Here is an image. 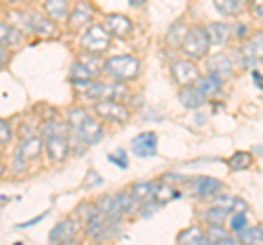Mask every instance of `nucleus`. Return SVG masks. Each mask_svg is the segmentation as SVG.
Returning a JSON list of instances; mask_svg holds the SVG:
<instances>
[{"mask_svg": "<svg viewBox=\"0 0 263 245\" xmlns=\"http://www.w3.org/2000/svg\"><path fill=\"white\" fill-rule=\"evenodd\" d=\"M13 20L18 22L20 31H29V33L42 35V37H55L57 35V24L53 18L42 15L37 11H24V13H11Z\"/></svg>", "mask_w": 263, "mask_h": 245, "instance_id": "f257e3e1", "label": "nucleus"}, {"mask_svg": "<svg viewBox=\"0 0 263 245\" xmlns=\"http://www.w3.org/2000/svg\"><path fill=\"white\" fill-rule=\"evenodd\" d=\"M103 72L114 81H134L141 75V64L132 55H121V57H110L103 64Z\"/></svg>", "mask_w": 263, "mask_h": 245, "instance_id": "f03ea898", "label": "nucleus"}, {"mask_svg": "<svg viewBox=\"0 0 263 245\" xmlns=\"http://www.w3.org/2000/svg\"><path fill=\"white\" fill-rule=\"evenodd\" d=\"M209 48H211V37H209L206 27H193L182 42V53L189 59H202V57H206Z\"/></svg>", "mask_w": 263, "mask_h": 245, "instance_id": "7ed1b4c3", "label": "nucleus"}, {"mask_svg": "<svg viewBox=\"0 0 263 245\" xmlns=\"http://www.w3.org/2000/svg\"><path fill=\"white\" fill-rule=\"evenodd\" d=\"M110 33L108 29L101 27V24H90L86 27V31L81 33V48L86 53H95V55H101L110 48Z\"/></svg>", "mask_w": 263, "mask_h": 245, "instance_id": "20e7f679", "label": "nucleus"}, {"mask_svg": "<svg viewBox=\"0 0 263 245\" xmlns=\"http://www.w3.org/2000/svg\"><path fill=\"white\" fill-rule=\"evenodd\" d=\"M95 114L101 120H112V122H127L129 120V110L117 99H101L95 103Z\"/></svg>", "mask_w": 263, "mask_h": 245, "instance_id": "39448f33", "label": "nucleus"}, {"mask_svg": "<svg viewBox=\"0 0 263 245\" xmlns=\"http://www.w3.org/2000/svg\"><path fill=\"white\" fill-rule=\"evenodd\" d=\"M171 75H174L178 86H191L200 79V70H197L193 59H178L171 64Z\"/></svg>", "mask_w": 263, "mask_h": 245, "instance_id": "423d86ee", "label": "nucleus"}, {"mask_svg": "<svg viewBox=\"0 0 263 245\" xmlns=\"http://www.w3.org/2000/svg\"><path fill=\"white\" fill-rule=\"evenodd\" d=\"M110 226H112V219L99 208H95L92 215L86 219V232L90 239H97V241L103 239V236L110 232Z\"/></svg>", "mask_w": 263, "mask_h": 245, "instance_id": "0eeeda50", "label": "nucleus"}, {"mask_svg": "<svg viewBox=\"0 0 263 245\" xmlns=\"http://www.w3.org/2000/svg\"><path fill=\"white\" fill-rule=\"evenodd\" d=\"M44 149L48 153V158L53 162H62L70 151V142H68V136L64 134H51V136H44Z\"/></svg>", "mask_w": 263, "mask_h": 245, "instance_id": "6e6552de", "label": "nucleus"}, {"mask_svg": "<svg viewBox=\"0 0 263 245\" xmlns=\"http://www.w3.org/2000/svg\"><path fill=\"white\" fill-rule=\"evenodd\" d=\"M79 221L77 219H64V221L57 223L51 234H48V241L51 243H72L75 241V236L79 232Z\"/></svg>", "mask_w": 263, "mask_h": 245, "instance_id": "1a4fd4ad", "label": "nucleus"}, {"mask_svg": "<svg viewBox=\"0 0 263 245\" xmlns=\"http://www.w3.org/2000/svg\"><path fill=\"white\" fill-rule=\"evenodd\" d=\"M90 24H92V7L86 0H79V5L72 7V11L68 13V27L72 31H84Z\"/></svg>", "mask_w": 263, "mask_h": 245, "instance_id": "9d476101", "label": "nucleus"}, {"mask_svg": "<svg viewBox=\"0 0 263 245\" xmlns=\"http://www.w3.org/2000/svg\"><path fill=\"white\" fill-rule=\"evenodd\" d=\"M75 134L81 136V140H84L86 145H97L99 140L103 138V125H101V120H97L95 116H88L84 118V122L77 127V129H72Z\"/></svg>", "mask_w": 263, "mask_h": 245, "instance_id": "9b49d317", "label": "nucleus"}, {"mask_svg": "<svg viewBox=\"0 0 263 245\" xmlns=\"http://www.w3.org/2000/svg\"><path fill=\"white\" fill-rule=\"evenodd\" d=\"M156 149H158V138H156L154 132L138 134L134 140H132V153L138 158H152V156H156Z\"/></svg>", "mask_w": 263, "mask_h": 245, "instance_id": "f8f14e48", "label": "nucleus"}, {"mask_svg": "<svg viewBox=\"0 0 263 245\" xmlns=\"http://www.w3.org/2000/svg\"><path fill=\"white\" fill-rule=\"evenodd\" d=\"M103 27L108 29V33L114 35V37H127V35H132V31H134V24H132V20L127 18V15H123V13L105 15Z\"/></svg>", "mask_w": 263, "mask_h": 245, "instance_id": "ddd939ff", "label": "nucleus"}, {"mask_svg": "<svg viewBox=\"0 0 263 245\" xmlns=\"http://www.w3.org/2000/svg\"><path fill=\"white\" fill-rule=\"evenodd\" d=\"M241 59H243V64H248V66H252V64H257V62H263V31L246 39V44L241 48Z\"/></svg>", "mask_w": 263, "mask_h": 245, "instance_id": "4468645a", "label": "nucleus"}, {"mask_svg": "<svg viewBox=\"0 0 263 245\" xmlns=\"http://www.w3.org/2000/svg\"><path fill=\"white\" fill-rule=\"evenodd\" d=\"M191 191L197 199H209L213 195H217L221 191V182L215 177H195Z\"/></svg>", "mask_w": 263, "mask_h": 245, "instance_id": "2eb2a0df", "label": "nucleus"}, {"mask_svg": "<svg viewBox=\"0 0 263 245\" xmlns=\"http://www.w3.org/2000/svg\"><path fill=\"white\" fill-rule=\"evenodd\" d=\"M95 72L92 70H90L88 66H86V64L84 62H75V64H72V68H70V75H68V79H70V84L72 86H75L77 90H81V92H84V90L88 88V84H90V81H95Z\"/></svg>", "mask_w": 263, "mask_h": 245, "instance_id": "dca6fc26", "label": "nucleus"}, {"mask_svg": "<svg viewBox=\"0 0 263 245\" xmlns=\"http://www.w3.org/2000/svg\"><path fill=\"white\" fill-rule=\"evenodd\" d=\"M42 147H44V142H42V138H37V136H27L22 140V145H20V149H18V153H15V160H18V167L22 165L24 160H29V158H37L40 153H42Z\"/></svg>", "mask_w": 263, "mask_h": 245, "instance_id": "f3484780", "label": "nucleus"}, {"mask_svg": "<svg viewBox=\"0 0 263 245\" xmlns=\"http://www.w3.org/2000/svg\"><path fill=\"white\" fill-rule=\"evenodd\" d=\"M180 103L186 110H200L206 103V96L197 90V86H182V90H180Z\"/></svg>", "mask_w": 263, "mask_h": 245, "instance_id": "a211bd4d", "label": "nucleus"}, {"mask_svg": "<svg viewBox=\"0 0 263 245\" xmlns=\"http://www.w3.org/2000/svg\"><path fill=\"white\" fill-rule=\"evenodd\" d=\"M97 208L101 210V212H105V215H108L112 221H119L121 215H123L119 195H103V197L97 201Z\"/></svg>", "mask_w": 263, "mask_h": 245, "instance_id": "6ab92c4d", "label": "nucleus"}, {"mask_svg": "<svg viewBox=\"0 0 263 245\" xmlns=\"http://www.w3.org/2000/svg\"><path fill=\"white\" fill-rule=\"evenodd\" d=\"M209 68L213 75H217L221 79H228V77H233V62H230V57L228 55H213L211 57V62H209Z\"/></svg>", "mask_w": 263, "mask_h": 245, "instance_id": "aec40b11", "label": "nucleus"}, {"mask_svg": "<svg viewBox=\"0 0 263 245\" xmlns=\"http://www.w3.org/2000/svg\"><path fill=\"white\" fill-rule=\"evenodd\" d=\"M221 77L217 75H213V72H209L206 77H200L197 79V90L206 96V99H211V96H217L219 94V90H221Z\"/></svg>", "mask_w": 263, "mask_h": 245, "instance_id": "412c9836", "label": "nucleus"}, {"mask_svg": "<svg viewBox=\"0 0 263 245\" xmlns=\"http://www.w3.org/2000/svg\"><path fill=\"white\" fill-rule=\"evenodd\" d=\"M22 42V31L9 22H0V44L5 46H18Z\"/></svg>", "mask_w": 263, "mask_h": 245, "instance_id": "4be33fe9", "label": "nucleus"}, {"mask_svg": "<svg viewBox=\"0 0 263 245\" xmlns=\"http://www.w3.org/2000/svg\"><path fill=\"white\" fill-rule=\"evenodd\" d=\"M206 31H209L211 44L224 46L230 39V31H233V29H230L228 24H224V22H213V24H209V27H206Z\"/></svg>", "mask_w": 263, "mask_h": 245, "instance_id": "5701e85b", "label": "nucleus"}, {"mask_svg": "<svg viewBox=\"0 0 263 245\" xmlns=\"http://www.w3.org/2000/svg\"><path fill=\"white\" fill-rule=\"evenodd\" d=\"M237 239L233 236V230L226 232L221 223H211L209 230H206V243H226V245H233Z\"/></svg>", "mask_w": 263, "mask_h": 245, "instance_id": "b1692460", "label": "nucleus"}, {"mask_svg": "<svg viewBox=\"0 0 263 245\" xmlns=\"http://www.w3.org/2000/svg\"><path fill=\"white\" fill-rule=\"evenodd\" d=\"M44 11L48 18L53 20H68V5H66V0H44L42 3Z\"/></svg>", "mask_w": 263, "mask_h": 245, "instance_id": "393cba45", "label": "nucleus"}, {"mask_svg": "<svg viewBox=\"0 0 263 245\" xmlns=\"http://www.w3.org/2000/svg\"><path fill=\"white\" fill-rule=\"evenodd\" d=\"M178 243H189V245L206 243V232H204L200 226H191V228H186L184 232L178 234Z\"/></svg>", "mask_w": 263, "mask_h": 245, "instance_id": "a878e982", "label": "nucleus"}, {"mask_svg": "<svg viewBox=\"0 0 263 245\" xmlns=\"http://www.w3.org/2000/svg\"><path fill=\"white\" fill-rule=\"evenodd\" d=\"M213 5L221 15H237L243 11L246 0H213Z\"/></svg>", "mask_w": 263, "mask_h": 245, "instance_id": "bb28decb", "label": "nucleus"}, {"mask_svg": "<svg viewBox=\"0 0 263 245\" xmlns=\"http://www.w3.org/2000/svg\"><path fill=\"white\" fill-rule=\"evenodd\" d=\"M154 189H156V184L152 182H138L134 184L129 189V193L134 195V199L141 203V201H147V199H154Z\"/></svg>", "mask_w": 263, "mask_h": 245, "instance_id": "cd10ccee", "label": "nucleus"}, {"mask_svg": "<svg viewBox=\"0 0 263 245\" xmlns=\"http://www.w3.org/2000/svg\"><path fill=\"white\" fill-rule=\"evenodd\" d=\"M237 241L241 243H263V228L261 226H246L237 234Z\"/></svg>", "mask_w": 263, "mask_h": 245, "instance_id": "c85d7f7f", "label": "nucleus"}, {"mask_svg": "<svg viewBox=\"0 0 263 245\" xmlns=\"http://www.w3.org/2000/svg\"><path fill=\"white\" fill-rule=\"evenodd\" d=\"M186 33H189V31H186V24H184L182 20L174 22V24H171V29H169V35H167L169 44H174V46H182Z\"/></svg>", "mask_w": 263, "mask_h": 245, "instance_id": "c756f323", "label": "nucleus"}, {"mask_svg": "<svg viewBox=\"0 0 263 245\" xmlns=\"http://www.w3.org/2000/svg\"><path fill=\"white\" fill-rule=\"evenodd\" d=\"M178 195H180V193L174 189V186H169V184H160V186H156V189H154V201L160 206V203H164V201L176 199Z\"/></svg>", "mask_w": 263, "mask_h": 245, "instance_id": "7c9ffc66", "label": "nucleus"}, {"mask_svg": "<svg viewBox=\"0 0 263 245\" xmlns=\"http://www.w3.org/2000/svg\"><path fill=\"white\" fill-rule=\"evenodd\" d=\"M252 165V156L248 151H237L233 158L228 160V167L233 171H243V169H250Z\"/></svg>", "mask_w": 263, "mask_h": 245, "instance_id": "2f4dec72", "label": "nucleus"}, {"mask_svg": "<svg viewBox=\"0 0 263 245\" xmlns=\"http://www.w3.org/2000/svg\"><path fill=\"white\" fill-rule=\"evenodd\" d=\"M226 215H228V210H226V208L213 206V208H209L206 212H204V221H209V226H211V223H224Z\"/></svg>", "mask_w": 263, "mask_h": 245, "instance_id": "473e14b6", "label": "nucleus"}, {"mask_svg": "<svg viewBox=\"0 0 263 245\" xmlns=\"http://www.w3.org/2000/svg\"><path fill=\"white\" fill-rule=\"evenodd\" d=\"M68 127L70 125H66V122L62 120H46L44 122V136H51V134H68Z\"/></svg>", "mask_w": 263, "mask_h": 245, "instance_id": "72a5a7b5", "label": "nucleus"}, {"mask_svg": "<svg viewBox=\"0 0 263 245\" xmlns=\"http://www.w3.org/2000/svg\"><path fill=\"white\" fill-rule=\"evenodd\" d=\"M246 226H248V221H246V212H235V215L230 217V230L235 234H239Z\"/></svg>", "mask_w": 263, "mask_h": 245, "instance_id": "f704fd0d", "label": "nucleus"}, {"mask_svg": "<svg viewBox=\"0 0 263 245\" xmlns=\"http://www.w3.org/2000/svg\"><path fill=\"white\" fill-rule=\"evenodd\" d=\"M88 116V112L86 110H70L68 112V125H70V129H77L81 122H84V118Z\"/></svg>", "mask_w": 263, "mask_h": 245, "instance_id": "c9c22d12", "label": "nucleus"}, {"mask_svg": "<svg viewBox=\"0 0 263 245\" xmlns=\"http://www.w3.org/2000/svg\"><path fill=\"white\" fill-rule=\"evenodd\" d=\"M79 62H84L86 66L95 72V75H99V70H103V66L99 64V59H97V55H95V53H86V55H81V57H79Z\"/></svg>", "mask_w": 263, "mask_h": 245, "instance_id": "e433bc0d", "label": "nucleus"}, {"mask_svg": "<svg viewBox=\"0 0 263 245\" xmlns=\"http://www.w3.org/2000/svg\"><path fill=\"white\" fill-rule=\"evenodd\" d=\"M11 140V127H9V122L0 118V145H7Z\"/></svg>", "mask_w": 263, "mask_h": 245, "instance_id": "4c0bfd02", "label": "nucleus"}, {"mask_svg": "<svg viewBox=\"0 0 263 245\" xmlns=\"http://www.w3.org/2000/svg\"><path fill=\"white\" fill-rule=\"evenodd\" d=\"M110 162L112 165H119L121 169H125L127 167V158H125V151H117V153H110Z\"/></svg>", "mask_w": 263, "mask_h": 245, "instance_id": "58836bf2", "label": "nucleus"}, {"mask_svg": "<svg viewBox=\"0 0 263 245\" xmlns=\"http://www.w3.org/2000/svg\"><path fill=\"white\" fill-rule=\"evenodd\" d=\"M250 7H252V13L263 20V0H250Z\"/></svg>", "mask_w": 263, "mask_h": 245, "instance_id": "ea45409f", "label": "nucleus"}, {"mask_svg": "<svg viewBox=\"0 0 263 245\" xmlns=\"http://www.w3.org/2000/svg\"><path fill=\"white\" fill-rule=\"evenodd\" d=\"M230 210H233V212H246V210H248V203H246L243 199H233V208H230Z\"/></svg>", "mask_w": 263, "mask_h": 245, "instance_id": "a19ab883", "label": "nucleus"}, {"mask_svg": "<svg viewBox=\"0 0 263 245\" xmlns=\"http://www.w3.org/2000/svg\"><path fill=\"white\" fill-rule=\"evenodd\" d=\"M7 59H9V53H7V46L5 44H0V68L7 64Z\"/></svg>", "mask_w": 263, "mask_h": 245, "instance_id": "79ce46f5", "label": "nucleus"}, {"mask_svg": "<svg viewBox=\"0 0 263 245\" xmlns=\"http://www.w3.org/2000/svg\"><path fill=\"white\" fill-rule=\"evenodd\" d=\"M127 3H129L132 7H143V5L147 3V0H127Z\"/></svg>", "mask_w": 263, "mask_h": 245, "instance_id": "37998d69", "label": "nucleus"}, {"mask_svg": "<svg viewBox=\"0 0 263 245\" xmlns=\"http://www.w3.org/2000/svg\"><path fill=\"white\" fill-rule=\"evenodd\" d=\"M3 173H5V167H3V165H0V175H3Z\"/></svg>", "mask_w": 263, "mask_h": 245, "instance_id": "c03bdc74", "label": "nucleus"}, {"mask_svg": "<svg viewBox=\"0 0 263 245\" xmlns=\"http://www.w3.org/2000/svg\"><path fill=\"white\" fill-rule=\"evenodd\" d=\"M9 3H20V0H9Z\"/></svg>", "mask_w": 263, "mask_h": 245, "instance_id": "a18cd8bd", "label": "nucleus"}]
</instances>
